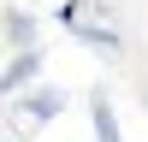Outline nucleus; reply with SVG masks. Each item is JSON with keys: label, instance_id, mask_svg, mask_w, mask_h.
Listing matches in <instances>:
<instances>
[{"label": "nucleus", "instance_id": "nucleus-1", "mask_svg": "<svg viewBox=\"0 0 148 142\" xmlns=\"http://www.w3.org/2000/svg\"><path fill=\"white\" fill-rule=\"evenodd\" d=\"M36 71H42V53H36V47H18L12 65L0 71V89H24V83H36Z\"/></svg>", "mask_w": 148, "mask_h": 142}, {"label": "nucleus", "instance_id": "nucleus-2", "mask_svg": "<svg viewBox=\"0 0 148 142\" xmlns=\"http://www.w3.org/2000/svg\"><path fill=\"white\" fill-rule=\"evenodd\" d=\"M59 106H65V95H59V89H30V95H24V113H30L36 124L59 118Z\"/></svg>", "mask_w": 148, "mask_h": 142}, {"label": "nucleus", "instance_id": "nucleus-3", "mask_svg": "<svg viewBox=\"0 0 148 142\" xmlns=\"http://www.w3.org/2000/svg\"><path fill=\"white\" fill-rule=\"evenodd\" d=\"M89 118H95V142H119V118H113V106L95 95V106H89Z\"/></svg>", "mask_w": 148, "mask_h": 142}, {"label": "nucleus", "instance_id": "nucleus-4", "mask_svg": "<svg viewBox=\"0 0 148 142\" xmlns=\"http://www.w3.org/2000/svg\"><path fill=\"white\" fill-rule=\"evenodd\" d=\"M6 36H12L18 47H30V42H36V18H30V12H12V18H6Z\"/></svg>", "mask_w": 148, "mask_h": 142}]
</instances>
